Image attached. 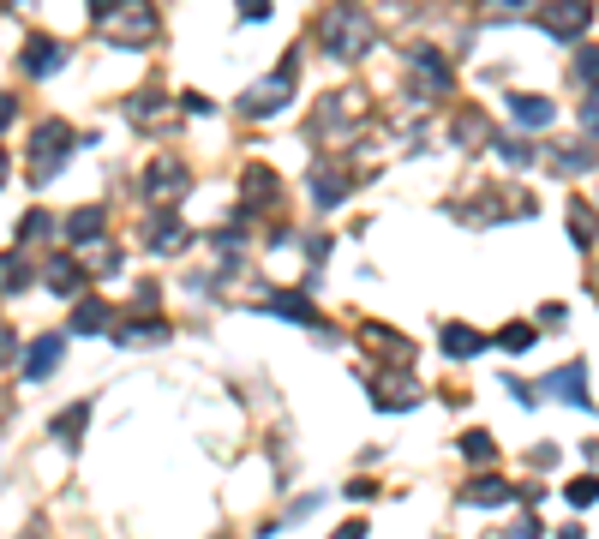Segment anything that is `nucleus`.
Segmentation results:
<instances>
[{
    "label": "nucleus",
    "instance_id": "nucleus-1",
    "mask_svg": "<svg viewBox=\"0 0 599 539\" xmlns=\"http://www.w3.org/2000/svg\"><path fill=\"white\" fill-rule=\"evenodd\" d=\"M318 48L336 54V60H360V54L372 48V24H366V12H354V6H330V12L318 18Z\"/></svg>",
    "mask_w": 599,
    "mask_h": 539
},
{
    "label": "nucleus",
    "instance_id": "nucleus-2",
    "mask_svg": "<svg viewBox=\"0 0 599 539\" xmlns=\"http://www.w3.org/2000/svg\"><path fill=\"white\" fill-rule=\"evenodd\" d=\"M294 90H300V72H294V60H282V66H276L270 78H258L234 108H240L246 120H270V114H282V108L294 102Z\"/></svg>",
    "mask_w": 599,
    "mask_h": 539
},
{
    "label": "nucleus",
    "instance_id": "nucleus-3",
    "mask_svg": "<svg viewBox=\"0 0 599 539\" xmlns=\"http://www.w3.org/2000/svg\"><path fill=\"white\" fill-rule=\"evenodd\" d=\"M360 114H366V96H360V90H336V96L318 102V114H312V138H324V144L354 138V132H360Z\"/></svg>",
    "mask_w": 599,
    "mask_h": 539
},
{
    "label": "nucleus",
    "instance_id": "nucleus-4",
    "mask_svg": "<svg viewBox=\"0 0 599 539\" xmlns=\"http://www.w3.org/2000/svg\"><path fill=\"white\" fill-rule=\"evenodd\" d=\"M108 42H120V48L156 42V6H150V0H120L114 18H108Z\"/></svg>",
    "mask_w": 599,
    "mask_h": 539
},
{
    "label": "nucleus",
    "instance_id": "nucleus-5",
    "mask_svg": "<svg viewBox=\"0 0 599 539\" xmlns=\"http://www.w3.org/2000/svg\"><path fill=\"white\" fill-rule=\"evenodd\" d=\"M408 78H414V90L420 96H444V90H456V66L438 54V48H408Z\"/></svg>",
    "mask_w": 599,
    "mask_h": 539
},
{
    "label": "nucleus",
    "instance_id": "nucleus-6",
    "mask_svg": "<svg viewBox=\"0 0 599 539\" xmlns=\"http://www.w3.org/2000/svg\"><path fill=\"white\" fill-rule=\"evenodd\" d=\"M66 156H72V126H66V120H42V126L30 132V162H36V180H48Z\"/></svg>",
    "mask_w": 599,
    "mask_h": 539
},
{
    "label": "nucleus",
    "instance_id": "nucleus-7",
    "mask_svg": "<svg viewBox=\"0 0 599 539\" xmlns=\"http://www.w3.org/2000/svg\"><path fill=\"white\" fill-rule=\"evenodd\" d=\"M588 24H594V0H546L540 6V30L558 42H576Z\"/></svg>",
    "mask_w": 599,
    "mask_h": 539
},
{
    "label": "nucleus",
    "instance_id": "nucleus-8",
    "mask_svg": "<svg viewBox=\"0 0 599 539\" xmlns=\"http://www.w3.org/2000/svg\"><path fill=\"white\" fill-rule=\"evenodd\" d=\"M366 390L378 396V408H384V414H402V408H414V396H420V384L408 378V366H390V372H366Z\"/></svg>",
    "mask_w": 599,
    "mask_h": 539
},
{
    "label": "nucleus",
    "instance_id": "nucleus-9",
    "mask_svg": "<svg viewBox=\"0 0 599 539\" xmlns=\"http://www.w3.org/2000/svg\"><path fill=\"white\" fill-rule=\"evenodd\" d=\"M540 396H558V402H570V408H594V402H588V360L558 366V372L540 384Z\"/></svg>",
    "mask_w": 599,
    "mask_h": 539
},
{
    "label": "nucleus",
    "instance_id": "nucleus-10",
    "mask_svg": "<svg viewBox=\"0 0 599 539\" xmlns=\"http://www.w3.org/2000/svg\"><path fill=\"white\" fill-rule=\"evenodd\" d=\"M18 60H24V72H30V78H54V72L66 66V42H54V36H24Z\"/></svg>",
    "mask_w": 599,
    "mask_h": 539
},
{
    "label": "nucleus",
    "instance_id": "nucleus-11",
    "mask_svg": "<svg viewBox=\"0 0 599 539\" xmlns=\"http://www.w3.org/2000/svg\"><path fill=\"white\" fill-rule=\"evenodd\" d=\"M360 342H366V348H378V360H384V366H414V342H408V336H396L390 324H360Z\"/></svg>",
    "mask_w": 599,
    "mask_h": 539
},
{
    "label": "nucleus",
    "instance_id": "nucleus-12",
    "mask_svg": "<svg viewBox=\"0 0 599 539\" xmlns=\"http://www.w3.org/2000/svg\"><path fill=\"white\" fill-rule=\"evenodd\" d=\"M504 108H510V120H516V126H528V132L552 126V114H558V108H552V96H528V90H510V96H504Z\"/></svg>",
    "mask_w": 599,
    "mask_h": 539
},
{
    "label": "nucleus",
    "instance_id": "nucleus-13",
    "mask_svg": "<svg viewBox=\"0 0 599 539\" xmlns=\"http://www.w3.org/2000/svg\"><path fill=\"white\" fill-rule=\"evenodd\" d=\"M144 192H150L156 204H162V198H180V192H186V168H180V162H168V156H162V162H150Z\"/></svg>",
    "mask_w": 599,
    "mask_h": 539
},
{
    "label": "nucleus",
    "instance_id": "nucleus-14",
    "mask_svg": "<svg viewBox=\"0 0 599 539\" xmlns=\"http://www.w3.org/2000/svg\"><path fill=\"white\" fill-rule=\"evenodd\" d=\"M258 312H270V318H288V324H306V330H318V312H312V300H300V294H264V300H258Z\"/></svg>",
    "mask_w": 599,
    "mask_h": 539
},
{
    "label": "nucleus",
    "instance_id": "nucleus-15",
    "mask_svg": "<svg viewBox=\"0 0 599 539\" xmlns=\"http://www.w3.org/2000/svg\"><path fill=\"white\" fill-rule=\"evenodd\" d=\"M348 186H354L348 174H336V168H324V162L312 168V204H318V210H336V204L348 198Z\"/></svg>",
    "mask_w": 599,
    "mask_h": 539
},
{
    "label": "nucleus",
    "instance_id": "nucleus-16",
    "mask_svg": "<svg viewBox=\"0 0 599 539\" xmlns=\"http://www.w3.org/2000/svg\"><path fill=\"white\" fill-rule=\"evenodd\" d=\"M60 342H66V336H36V342H30V354H24V378H30V384H42V378L60 366Z\"/></svg>",
    "mask_w": 599,
    "mask_h": 539
},
{
    "label": "nucleus",
    "instance_id": "nucleus-17",
    "mask_svg": "<svg viewBox=\"0 0 599 539\" xmlns=\"http://www.w3.org/2000/svg\"><path fill=\"white\" fill-rule=\"evenodd\" d=\"M462 504H474V510H498V504H510V480H504V474H480V480H468Z\"/></svg>",
    "mask_w": 599,
    "mask_h": 539
},
{
    "label": "nucleus",
    "instance_id": "nucleus-18",
    "mask_svg": "<svg viewBox=\"0 0 599 539\" xmlns=\"http://www.w3.org/2000/svg\"><path fill=\"white\" fill-rule=\"evenodd\" d=\"M546 168H558V174H588V168H599V162H594V138H582V144H552Z\"/></svg>",
    "mask_w": 599,
    "mask_h": 539
},
{
    "label": "nucleus",
    "instance_id": "nucleus-19",
    "mask_svg": "<svg viewBox=\"0 0 599 539\" xmlns=\"http://www.w3.org/2000/svg\"><path fill=\"white\" fill-rule=\"evenodd\" d=\"M102 228H108V210H102V204H84V210H72V216H66V240H72V246L102 240Z\"/></svg>",
    "mask_w": 599,
    "mask_h": 539
},
{
    "label": "nucleus",
    "instance_id": "nucleus-20",
    "mask_svg": "<svg viewBox=\"0 0 599 539\" xmlns=\"http://www.w3.org/2000/svg\"><path fill=\"white\" fill-rule=\"evenodd\" d=\"M180 240H186V222H180L174 210H156L150 228H144V246H150V252H168V246H180Z\"/></svg>",
    "mask_w": 599,
    "mask_h": 539
},
{
    "label": "nucleus",
    "instance_id": "nucleus-21",
    "mask_svg": "<svg viewBox=\"0 0 599 539\" xmlns=\"http://www.w3.org/2000/svg\"><path fill=\"white\" fill-rule=\"evenodd\" d=\"M444 354L450 360H480L486 354V336L474 324H444Z\"/></svg>",
    "mask_w": 599,
    "mask_h": 539
},
{
    "label": "nucleus",
    "instance_id": "nucleus-22",
    "mask_svg": "<svg viewBox=\"0 0 599 539\" xmlns=\"http://www.w3.org/2000/svg\"><path fill=\"white\" fill-rule=\"evenodd\" d=\"M102 330H114L108 300H78V312H72V336H102Z\"/></svg>",
    "mask_w": 599,
    "mask_h": 539
},
{
    "label": "nucleus",
    "instance_id": "nucleus-23",
    "mask_svg": "<svg viewBox=\"0 0 599 539\" xmlns=\"http://www.w3.org/2000/svg\"><path fill=\"white\" fill-rule=\"evenodd\" d=\"M114 342L120 348H144V342H168V324L150 318V324H114Z\"/></svg>",
    "mask_w": 599,
    "mask_h": 539
},
{
    "label": "nucleus",
    "instance_id": "nucleus-24",
    "mask_svg": "<svg viewBox=\"0 0 599 539\" xmlns=\"http://www.w3.org/2000/svg\"><path fill=\"white\" fill-rule=\"evenodd\" d=\"M450 132H456V144H486V132H492V126H486V114H480V108H462Z\"/></svg>",
    "mask_w": 599,
    "mask_h": 539
},
{
    "label": "nucleus",
    "instance_id": "nucleus-25",
    "mask_svg": "<svg viewBox=\"0 0 599 539\" xmlns=\"http://www.w3.org/2000/svg\"><path fill=\"white\" fill-rule=\"evenodd\" d=\"M258 198H276V174L252 162V168H246V204H240V210H258Z\"/></svg>",
    "mask_w": 599,
    "mask_h": 539
},
{
    "label": "nucleus",
    "instance_id": "nucleus-26",
    "mask_svg": "<svg viewBox=\"0 0 599 539\" xmlns=\"http://www.w3.org/2000/svg\"><path fill=\"white\" fill-rule=\"evenodd\" d=\"M48 288H54V294H78V288H84V270H78L72 258H54V264H48Z\"/></svg>",
    "mask_w": 599,
    "mask_h": 539
},
{
    "label": "nucleus",
    "instance_id": "nucleus-27",
    "mask_svg": "<svg viewBox=\"0 0 599 539\" xmlns=\"http://www.w3.org/2000/svg\"><path fill=\"white\" fill-rule=\"evenodd\" d=\"M456 450H462V456H468V462H474V468H492V462H498V444H492V438H486V432H468V438H462V444H456Z\"/></svg>",
    "mask_w": 599,
    "mask_h": 539
},
{
    "label": "nucleus",
    "instance_id": "nucleus-28",
    "mask_svg": "<svg viewBox=\"0 0 599 539\" xmlns=\"http://www.w3.org/2000/svg\"><path fill=\"white\" fill-rule=\"evenodd\" d=\"M570 234H576V246H594L599 240V228H594V204H570Z\"/></svg>",
    "mask_w": 599,
    "mask_h": 539
},
{
    "label": "nucleus",
    "instance_id": "nucleus-29",
    "mask_svg": "<svg viewBox=\"0 0 599 539\" xmlns=\"http://www.w3.org/2000/svg\"><path fill=\"white\" fill-rule=\"evenodd\" d=\"M84 420H90V402H72L66 414H54V438H72V444H78V432H84Z\"/></svg>",
    "mask_w": 599,
    "mask_h": 539
},
{
    "label": "nucleus",
    "instance_id": "nucleus-30",
    "mask_svg": "<svg viewBox=\"0 0 599 539\" xmlns=\"http://www.w3.org/2000/svg\"><path fill=\"white\" fill-rule=\"evenodd\" d=\"M564 498H570L576 510H594V504H599V474H582V480H570V486H564Z\"/></svg>",
    "mask_w": 599,
    "mask_h": 539
},
{
    "label": "nucleus",
    "instance_id": "nucleus-31",
    "mask_svg": "<svg viewBox=\"0 0 599 539\" xmlns=\"http://www.w3.org/2000/svg\"><path fill=\"white\" fill-rule=\"evenodd\" d=\"M30 288V264L24 258H0V294H18Z\"/></svg>",
    "mask_w": 599,
    "mask_h": 539
},
{
    "label": "nucleus",
    "instance_id": "nucleus-32",
    "mask_svg": "<svg viewBox=\"0 0 599 539\" xmlns=\"http://www.w3.org/2000/svg\"><path fill=\"white\" fill-rule=\"evenodd\" d=\"M498 348L528 354V348H534V324H504V330H498Z\"/></svg>",
    "mask_w": 599,
    "mask_h": 539
},
{
    "label": "nucleus",
    "instance_id": "nucleus-33",
    "mask_svg": "<svg viewBox=\"0 0 599 539\" xmlns=\"http://www.w3.org/2000/svg\"><path fill=\"white\" fill-rule=\"evenodd\" d=\"M42 234H54V222H48L42 210H30V216L18 222V246H24V240H42Z\"/></svg>",
    "mask_w": 599,
    "mask_h": 539
},
{
    "label": "nucleus",
    "instance_id": "nucleus-34",
    "mask_svg": "<svg viewBox=\"0 0 599 539\" xmlns=\"http://www.w3.org/2000/svg\"><path fill=\"white\" fill-rule=\"evenodd\" d=\"M576 78H582L588 90H599V48H582V54H576Z\"/></svg>",
    "mask_w": 599,
    "mask_h": 539
},
{
    "label": "nucleus",
    "instance_id": "nucleus-35",
    "mask_svg": "<svg viewBox=\"0 0 599 539\" xmlns=\"http://www.w3.org/2000/svg\"><path fill=\"white\" fill-rule=\"evenodd\" d=\"M582 132L599 138V90H588V102H582Z\"/></svg>",
    "mask_w": 599,
    "mask_h": 539
},
{
    "label": "nucleus",
    "instance_id": "nucleus-36",
    "mask_svg": "<svg viewBox=\"0 0 599 539\" xmlns=\"http://www.w3.org/2000/svg\"><path fill=\"white\" fill-rule=\"evenodd\" d=\"M240 18H246V24H264V18H270V0H240Z\"/></svg>",
    "mask_w": 599,
    "mask_h": 539
},
{
    "label": "nucleus",
    "instance_id": "nucleus-37",
    "mask_svg": "<svg viewBox=\"0 0 599 539\" xmlns=\"http://www.w3.org/2000/svg\"><path fill=\"white\" fill-rule=\"evenodd\" d=\"M498 156H510V162L522 168V162H528V144H516V138H498Z\"/></svg>",
    "mask_w": 599,
    "mask_h": 539
},
{
    "label": "nucleus",
    "instance_id": "nucleus-38",
    "mask_svg": "<svg viewBox=\"0 0 599 539\" xmlns=\"http://www.w3.org/2000/svg\"><path fill=\"white\" fill-rule=\"evenodd\" d=\"M180 108H192V114H210V96H198V90H186V96H180Z\"/></svg>",
    "mask_w": 599,
    "mask_h": 539
},
{
    "label": "nucleus",
    "instance_id": "nucleus-39",
    "mask_svg": "<svg viewBox=\"0 0 599 539\" xmlns=\"http://www.w3.org/2000/svg\"><path fill=\"white\" fill-rule=\"evenodd\" d=\"M12 120H18V102H12V96H6V90H0V132H6V126H12Z\"/></svg>",
    "mask_w": 599,
    "mask_h": 539
},
{
    "label": "nucleus",
    "instance_id": "nucleus-40",
    "mask_svg": "<svg viewBox=\"0 0 599 539\" xmlns=\"http://www.w3.org/2000/svg\"><path fill=\"white\" fill-rule=\"evenodd\" d=\"M114 6H120V0H90V18H102V24H108V18H114Z\"/></svg>",
    "mask_w": 599,
    "mask_h": 539
},
{
    "label": "nucleus",
    "instance_id": "nucleus-41",
    "mask_svg": "<svg viewBox=\"0 0 599 539\" xmlns=\"http://www.w3.org/2000/svg\"><path fill=\"white\" fill-rule=\"evenodd\" d=\"M330 539H366V522H342Z\"/></svg>",
    "mask_w": 599,
    "mask_h": 539
},
{
    "label": "nucleus",
    "instance_id": "nucleus-42",
    "mask_svg": "<svg viewBox=\"0 0 599 539\" xmlns=\"http://www.w3.org/2000/svg\"><path fill=\"white\" fill-rule=\"evenodd\" d=\"M0 366H12V336H0Z\"/></svg>",
    "mask_w": 599,
    "mask_h": 539
},
{
    "label": "nucleus",
    "instance_id": "nucleus-43",
    "mask_svg": "<svg viewBox=\"0 0 599 539\" xmlns=\"http://www.w3.org/2000/svg\"><path fill=\"white\" fill-rule=\"evenodd\" d=\"M510 6H522V0H486V12H510Z\"/></svg>",
    "mask_w": 599,
    "mask_h": 539
},
{
    "label": "nucleus",
    "instance_id": "nucleus-44",
    "mask_svg": "<svg viewBox=\"0 0 599 539\" xmlns=\"http://www.w3.org/2000/svg\"><path fill=\"white\" fill-rule=\"evenodd\" d=\"M558 539H588V534H582V528H576V522H570V528H558Z\"/></svg>",
    "mask_w": 599,
    "mask_h": 539
},
{
    "label": "nucleus",
    "instance_id": "nucleus-45",
    "mask_svg": "<svg viewBox=\"0 0 599 539\" xmlns=\"http://www.w3.org/2000/svg\"><path fill=\"white\" fill-rule=\"evenodd\" d=\"M6 174H12V168H6V150H0V186H6Z\"/></svg>",
    "mask_w": 599,
    "mask_h": 539
}]
</instances>
